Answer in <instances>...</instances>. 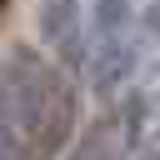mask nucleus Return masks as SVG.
Instances as JSON below:
<instances>
[{
	"instance_id": "obj_6",
	"label": "nucleus",
	"mask_w": 160,
	"mask_h": 160,
	"mask_svg": "<svg viewBox=\"0 0 160 160\" xmlns=\"http://www.w3.org/2000/svg\"><path fill=\"white\" fill-rule=\"evenodd\" d=\"M0 160H20V140H15V125L5 110V90H0Z\"/></svg>"
},
{
	"instance_id": "obj_2",
	"label": "nucleus",
	"mask_w": 160,
	"mask_h": 160,
	"mask_svg": "<svg viewBox=\"0 0 160 160\" xmlns=\"http://www.w3.org/2000/svg\"><path fill=\"white\" fill-rule=\"evenodd\" d=\"M145 120H150V100H145L140 90L110 95L105 110H95V115L85 120V130L70 135V140H75L70 160H130L135 145L145 140Z\"/></svg>"
},
{
	"instance_id": "obj_4",
	"label": "nucleus",
	"mask_w": 160,
	"mask_h": 160,
	"mask_svg": "<svg viewBox=\"0 0 160 160\" xmlns=\"http://www.w3.org/2000/svg\"><path fill=\"white\" fill-rule=\"evenodd\" d=\"M40 40H45L50 60L65 75H80L85 70V55H90L85 0H40Z\"/></svg>"
},
{
	"instance_id": "obj_1",
	"label": "nucleus",
	"mask_w": 160,
	"mask_h": 160,
	"mask_svg": "<svg viewBox=\"0 0 160 160\" xmlns=\"http://www.w3.org/2000/svg\"><path fill=\"white\" fill-rule=\"evenodd\" d=\"M0 90L5 110L20 140V160H55L80 120V90L75 75H65L45 50L10 45L0 60Z\"/></svg>"
},
{
	"instance_id": "obj_8",
	"label": "nucleus",
	"mask_w": 160,
	"mask_h": 160,
	"mask_svg": "<svg viewBox=\"0 0 160 160\" xmlns=\"http://www.w3.org/2000/svg\"><path fill=\"white\" fill-rule=\"evenodd\" d=\"M5 5H10V0H0V15H5Z\"/></svg>"
},
{
	"instance_id": "obj_7",
	"label": "nucleus",
	"mask_w": 160,
	"mask_h": 160,
	"mask_svg": "<svg viewBox=\"0 0 160 160\" xmlns=\"http://www.w3.org/2000/svg\"><path fill=\"white\" fill-rule=\"evenodd\" d=\"M130 160H160V135H145L140 145H135V155Z\"/></svg>"
},
{
	"instance_id": "obj_5",
	"label": "nucleus",
	"mask_w": 160,
	"mask_h": 160,
	"mask_svg": "<svg viewBox=\"0 0 160 160\" xmlns=\"http://www.w3.org/2000/svg\"><path fill=\"white\" fill-rule=\"evenodd\" d=\"M135 25H140V35L150 45H160V0H140L135 5Z\"/></svg>"
},
{
	"instance_id": "obj_3",
	"label": "nucleus",
	"mask_w": 160,
	"mask_h": 160,
	"mask_svg": "<svg viewBox=\"0 0 160 160\" xmlns=\"http://www.w3.org/2000/svg\"><path fill=\"white\" fill-rule=\"evenodd\" d=\"M140 60H145V35L140 30L125 25V30H110V35H90V55H85L80 80L95 100H110V95L130 90Z\"/></svg>"
}]
</instances>
